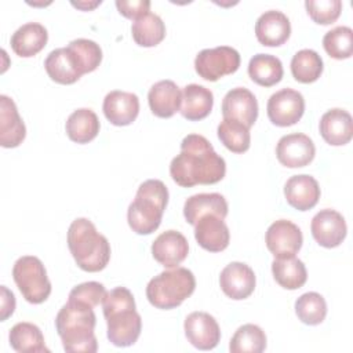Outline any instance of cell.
I'll return each mask as SVG.
<instances>
[{
	"label": "cell",
	"mask_w": 353,
	"mask_h": 353,
	"mask_svg": "<svg viewBox=\"0 0 353 353\" xmlns=\"http://www.w3.org/2000/svg\"><path fill=\"white\" fill-rule=\"evenodd\" d=\"M226 163L210 143L199 134H189L181 142V152L170 164L172 181L182 188L212 185L223 179Z\"/></svg>",
	"instance_id": "cell-1"
},
{
	"label": "cell",
	"mask_w": 353,
	"mask_h": 353,
	"mask_svg": "<svg viewBox=\"0 0 353 353\" xmlns=\"http://www.w3.org/2000/svg\"><path fill=\"white\" fill-rule=\"evenodd\" d=\"M102 309L108 324V339L119 347L134 345L141 335L142 319L135 310L132 292L125 287L108 291Z\"/></svg>",
	"instance_id": "cell-2"
},
{
	"label": "cell",
	"mask_w": 353,
	"mask_h": 353,
	"mask_svg": "<svg viewBox=\"0 0 353 353\" xmlns=\"http://www.w3.org/2000/svg\"><path fill=\"white\" fill-rule=\"evenodd\" d=\"M97 316L91 306L69 301L55 317V328L63 349L69 353H95L98 350L94 328Z\"/></svg>",
	"instance_id": "cell-3"
},
{
	"label": "cell",
	"mask_w": 353,
	"mask_h": 353,
	"mask_svg": "<svg viewBox=\"0 0 353 353\" xmlns=\"http://www.w3.org/2000/svg\"><path fill=\"white\" fill-rule=\"evenodd\" d=\"M68 247L77 266L85 272H99L109 263L110 244L87 218H77L70 223Z\"/></svg>",
	"instance_id": "cell-4"
},
{
	"label": "cell",
	"mask_w": 353,
	"mask_h": 353,
	"mask_svg": "<svg viewBox=\"0 0 353 353\" xmlns=\"http://www.w3.org/2000/svg\"><path fill=\"white\" fill-rule=\"evenodd\" d=\"M168 203V189L160 179H148L137 190L135 199L128 205L127 221L132 232L150 234L161 223Z\"/></svg>",
	"instance_id": "cell-5"
},
{
	"label": "cell",
	"mask_w": 353,
	"mask_h": 353,
	"mask_svg": "<svg viewBox=\"0 0 353 353\" xmlns=\"http://www.w3.org/2000/svg\"><path fill=\"white\" fill-rule=\"evenodd\" d=\"M196 288L194 274L186 268L164 270L150 279L146 285V298L157 309H174L189 298Z\"/></svg>",
	"instance_id": "cell-6"
},
{
	"label": "cell",
	"mask_w": 353,
	"mask_h": 353,
	"mask_svg": "<svg viewBox=\"0 0 353 353\" xmlns=\"http://www.w3.org/2000/svg\"><path fill=\"white\" fill-rule=\"evenodd\" d=\"M12 279L29 303H43L51 294V283L46 268L37 256L25 255L18 258L12 266Z\"/></svg>",
	"instance_id": "cell-7"
},
{
	"label": "cell",
	"mask_w": 353,
	"mask_h": 353,
	"mask_svg": "<svg viewBox=\"0 0 353 353\" xmlns=\"http://www.w3.org/2000/svg\"><path fill=\"white\" fill-rule=\"evenodd\" d=\"M240 66V54L229 46L201 50L194 59L196 73L208 81H216L234 73Z\"/></svg>",
	"instance_id": "cell-8"
},
{
	"label": "cell",
	"mask_w": 353,
	"mask_h": 353,
	"mask_svg": "<svg viewBox=\"0 0 353 353\" xmlns=\"http://www.w3.org/2000/svg\"><path fill=\"white\" fill-rule=\"evenodd\" d=\"M266 112L269 120L279 127L294 125L305 112L303 95L292 88H283L270 95Z\"/></svg>",
	"instance_id": "cell-9"
},
{
	"label": "cell",
	"mask_w": 353,
	"mask_h": 353,
	"mask_svg": "<svg viewBox=\"0 0 353 353\" xmlns=\"http://www.w3.org/2000/svg\"><path fill=\"white\" fill-rule=\"evenodd\" d=\"M302 232L291 221H274L266 230L265 243L274 258L294 256L302 247Z\"/></svg>",
	"instance_id": "cell-10"
},
{
	"label": "cell",
	"mask_w": 353,
	"mask_h": 353,
	"mask_svg": "<svg viewBox=\"0 0 353 353\" xmlns=\"http://www.w3.org/2000/svg\"><path fill=\"white\" fill-rule=\"evenodd\" d=\"M316 148L313 141L301 132L281 137L276 146L277 160L290 168L305 167L314 159Z\"/></svg>",
	"instance_id": "cell-11"
},
{
	"label": "cell",
	"mask_w": 353,
	"mask_h": 353,
	"mask_svg": "<svg viewBox=\"0 0 353 353\" xmlns=\"http://www.w3.org/2000/svg\"><path fill=\"white\" fill-rule=\"evenodd\" d=\"M313 239L325 248L338 247L346 237L345 218L335 210L324 208L319 211L310 223Z\"/></svg>",
	"instance_id": "cell-12"
},
{
	"label": "cell",
	"mask_w": 353,
	"mask_h": 353,
	"mask_svg": "<svg viewBox=\"0 0 353 353\" xmlns=\"http://www.w3.org/2000/svg\"><path fill=\"white\" fill-rule=\"evenodd\" d=\"M188 341L200 350L214 349L221 339V330L216 320L205 312H192L183 323Z\"/></svg>",
	"instance_id": "cell-13"
},
{
	"label": "cell",
	"mask_w": 353,
	"mask_h": 353,
	"mask_svg": "<svg viewBox=\"0 0 353 353\" xmlns=\"http://www.w3.org/2000/svg\"><path fill=\"white\" fill-rule=\"evenodd\" d=\"M222 114L223 119L239 121L251 128L258 117V101L244 87L232 88L222 99Z\"/></svg>",
	"instance_id": "cell-14"
},
{
	"label": "cell",
	"mask_w": 353,
	"mask_h": 353,
	"mask_svg": "<svg viewBox=\"0 0 353 353\" xmlns=\"http://www.w3.org/2000/svg\"><path fill=\"white\" fill-rule=\"evenodd\" d=\"M255 273L243 262H230L219 276V285L225 295L240 301L248 298L255 290Z\"/></svg>",
	"instance_id": "cell-15"
},
{
	"label": "cell",
	"mask_w": 353,
	"mask_h": 353,
	"mask_svg": "<svg viewBox=\"0 0 353 353\" xmlns=\"http://www.w3.org/2000/svg\"><path fill=\"white\" fill-rule=\"evenodd\" d=\"M189 252L186 237L178 230H165L156 237L152 244L153 258L164 268H176L181 265Z\"/></svg>",
	"instance_id": "cell-16"
},
{
	"label": "cell",
	"mask_w": 353,
	"mask_h": 353,
	"mask_svg": "<svg viewBox=\"0 0 353 353\" xmlns=\"http://www.w3.org/2000/svg\"><path fill=\"white\" fill-rule=\"evenodd\" d=\"M291 34L288 17L277 10H269L259 15L255 22V36L262 46L279 47L284 44Z\"/></svg>",
	"instance_id": "cell-17"
},
{
	"label": "cell",
	"mask_w": 353,
	"mask_h": 353,
	"mask_svg": "<svg viewBox=\"0 0 353 353\" xmlns=\"http://www.w3.org/2000/svg\"><path fill=\"white\" fill-rule=\"evenodd\" d=\"M194 239L201 248L210 252H221L229 245L230 233L222 218L210 214L196 222Z\"/></svg>",
	"instance_id": "cell-18"
},
{
	"label": "cell",
	"mask_w": 353,
	"mask_h": 353,
	"mask_svg": "<svg viewBox=\"0 0 353 353\" xmlns=\"http://www.w3.org/2000/svg\"><path fill=\"white\" fill-rule=\"evenodd\" d=\"M102 109L112 124L128 125L139 113V99L134 92L114 90L106 94Z\"/></svg>",
	"instance_id": "cell-19"
},
{
	"label": "cell",
	"mask_w": 353,
	"mask_h": 353,
	"mask_svg": "<svg viewBox=\"0 0 353 353\" xmlns=\"http://www.w3.org/2000/svg\"><path fill=\"white\" fill-rule=\"evenodd\" d=\"M284 196L287 203L295 210L307 211L317 204L320 186L312 175H292L284 185Z\"/></svg>",
	"instance_id": "cell-20"
},
{
	"label": "cell",
	"mask_w": 353,
	"mask_h": 353,
	"mask_svg": "<svg viewBox=\"0 0 353 353\" xmlns=\"http://www.w3.org/2000/svg\"><path fill=\"white\" fill-rule=\"evenodd\" d=\"M44 68L50 79L59 84H73L83 76L80 65L69 47L52 50L44 61Z\"/></svg>",
	"instance_id": "cell-21"
},
{
	"label": "cell",
	"mask_w": 353,
	"mask_h": 353,
	"mask_svg": "<svg viewBox=\"0 0 353 353\" xmlns=\"http://www.w3.org/2000/svg\"><path fill=\"white\" fill-rule=\"evenodd\" d=\"M182 101V91L172 80H160L154 83L148 92V102L152 113L161 119L174 116Z\"/></svg>",
	"instance_id": "cell-22"
},
{
	"label": "cell",
	"mask_w": 353,
	"mask_h": 353,
	"mask_svg": "<svg viewBox=\"0 0 353 353\" xmlns=\"http://www.w3.org/2000/svg\"><path fill=\"white\" fill-rule=\"evenodd\" d=\"M319 128L323 139L332 146L346 145L353 137L352 116L339 108L327 110L320 119Z\"/></svg>",
	"instance_id": "cell-23"
},
{
	"label": "cell",
	"mask_w": 353,
	"mask_h": 353,
	"mask_svg": "<svg viewBox=\"0 0 353 353\" xmlns=\"http://www.w3.org/2000/svg\"><path fill=\"white\" fill-rule=\"evenodd\" d=\"M26 135V127L18 113L15 102L0 95V145L3 148H17Z\"/></svg>",
	"instance_id": "cell-24"
},
{
	"label": "cell",
	"mask_w": 353,
	"mask_h": 353,
	"mask_svg": "<svg viewBox=\"0 0 353 353\" xmlns=\"http://www.w3.org/2000/svg\"><path fill=\"white\" fill-rule=\"evenodd\" d=\"M216 215L222 219L228 215V203L225 197L219 193H199L186 199L183 204V216L186 222L190 225H196V222L204 215Z\"/></svg>",
	"instance_id": "cell-25"
},
{
	"label": "cell",
	"mask_w": 353,
	"mask_h": 353,
	"mask_svg": "<svg viewBox=\"0 0 353 353\" xmlns=\"http://www.w3.org/2000/svg\"><path fill=\"white\" fill-rule=\"evenodd\" d=\"M48 40L47 29L39 22H28L19 26L11 36L12 51L22 57L29 58L40 52Z\"/></svg>",
	"instance_id": "cell-26"
},
{
	"label": "cell",
	"mask_w": 353,
	"mask_h": 353,
	"mask_svg": "<svg viewBox=\"0 0 353 353\" xmlns=\"http://www.w3.org/2000/svg\"><path fill=\"white\" fill-rule=\"evenodd\" d=\"M212 105L214 95L211 90L194 83L183 87L179 112L185 119L190 121L203 120L211 113Z\"/></svg>",
	"instance_id": "cell-27"
},
{
	"label": "cell",
	"mask_w": 353,
	"mask_h": 353,
	"mask_svg": "<svg viewBox=\"0 0 353 353\" xmlns=\"http://www.w3.org/2000/svg\"><path fill=\"white\" fill-rule=\"evenodd\" d=\"M99 120L94 110L81 108L74 110L66 120L65 130L70 141L76 143H88L99 132Z\"/></svg>",
	"instance_id": "cell-28"
},
{
	"label": "cell",
	"mask_w": 353,
	"mask_h": 353,
	"mask_svg": "<svg viewBox=\"0 0 353 353\" xmlns=\"http://www.w3.org/2000/svg\"><path fill=\"white\" fill-rule=\"evenodd\" d=\"M10 345L18 353H48L50 349L44 343V336L36 324L22 321L10 330Z\"/></svg>",
	"instance_id": "cell-29"
},
{
	"label": "cell",
	"mask_w": 353,
	"mask_h": 353,
	"mask_svg": "<svg viewBox=\"0 0 353 353\" xmlns=\"http://www.w3.org/2000/svg\"><path fill=\"white\" fill-rule=\"evenodd\" d=\"M272 273L274 280L285 290L301 288L307 279L305 263L294 256L274 258L272 262Z\"/></svg>",
	"instance_id": "cell-30"
},
{
	"label": "cell",
	"mask_w": 353,
	"mask_h": 353,
	"mask_svg": "<svg viewBox=\"0 0 353 353\" xmlns=\"http://www.w3.org/2000/svg\"><path fill=\"white\" fill-rule=\"evenodd\" d=\"M281 61L270 54H256L248 62V74L251 80L262 87H272L283 77Z\"/></svg>",
	"instance_id": "cell-31"
},
{
	"label": "cell",
	"mask_w": 353,
	"mask_h": 353,
	"mask_svg": "<svg viewBox=\"0 0 353 353\" xmlns=\"http://www.w3.org/2000/svg\"><path fill=\"white\" fill-rule=\"evenodd\" d=\"M131 34L138 46L154 47L165 37V25L159 15L149 11L132 22Z\"/></svg>",
	"instance_id": "cell-32"
},
{
	"label": "cell",
	"mask_w": 353,
	"mask_h": 353,
	"mask_svg": "<svg viewBox=\"0 0 353 353\" xmlns=\"http://www.w3.org/2000/svg\"><path fill=\"white\" fill-rule=\"evenodd\" d=\"M323 68L321 57L310 48L298 51L291 59V73L296 81L303 84L316 81L321 76Z\"/></svg>",
	"instance_id": "cell-33"
},
{
	"label": "cell",
	"mask_w": 353,
	"mask_h": 353,
	"mask_svg": "<svg viewBox=\"0 0 353 353\" xmlns=\"http://www.w3.org/2000/svg\"><path fill=\"white\" fill-rule=\"evenodd\" d=\"M266 347V335L255 324H244L233 334L229 350L232 353H261Z\"/></svg>",
	"instance_id": "cell-34"
},
{
	"label": "cell",
	"mask_w": 353,
	"mask_h": 353,
	"mask_svg": "<svg viewBox=\"0 0 353 353\" xmlns=\"http://www.w3.org/2000/svg\"><path fill=\"white\" fill-rule=\"evenodd\" d=\"M216 132H218L219 141L230 152L244 153L250 149V143H251L250 128H247L244 124L234 120L222 119Z\"/></svg>",
	"instance_id": "cell-35"
},
{
	"label": "cell",
	"mask_w": 353,
	"mask_h": 353,
	"mask_svg": "<svg viewBox=\"0 0 353 353\" xmlns=\"http://www.w3.org/2000/svg\"><path fill=\"white\" fill-rule=\"evenodd\" d=\"M295 313L303 324L317 325L327 316L325 299L319 292H305L295 301Z\"/></svg>",
	"instance_id": "cell-36"
},
{
	"label": "cell",
	"mask_w": 353,
	"mask_h": 353,
	"mask_svg": "<svg viewBox=\"0 0 353 353\" xmlns=\"http://www.w3.org/2000/svg\"><path fill=\"white\" fill-rule=\"evenodd\" d=\"M325 52L335 59H346L353 54V30L349 26H336L323 37Z\"/></svg>",
	"instance_id": "cell-37"
},
{
	"label": "cell",
	"mask_w": 353,
	"mask_h": 353,
	"mask_svg": "<svg viewBox=\"0 0 353 353\" xmlns=\"http://www.w3.org/2000/svg\"><path fill=\"white\" fill-rule=\"evenodd\" d=\"M68 47L74 54L83 74L94 72L99 66L102 61V50L94 40L76 39L72 40Z\"/></svg>",
	"instance_id": "cell-38"
},
{
	"label": "cell",
	"mask_w": 353,
	"mask_h": 353,
	"mask_svg": "<svg viewBox=\"0 0 353 353\" xmlns=\"http://www.w3.org/2000/svg\"><path fill=\"white\" fill-rule=\"evenodd\" d=\"M306 11L309 17L320 25H330L335 22L342 11L341 0H306Z\"/></svg>",
	"instance_id": "cell-39"
},
{
	"label": "cell",
	"mask_w": 353,
	"mask_h": 353,
	"mask_svg": "<svg viewBox=\"0 0 353 353\" xmlns=\"http://www.w3.org/2000/svg\"><path fill=\"white\" fill-rule=\"evenodd\" d=\"M106 292L108 291L103 284L98 281H87L72 288V291L69 292V301H77L91 307H95L97 305L102 303Z\"/></svg>",
	"instance_id": "cell-40"
},
{
	"label": "cell",
	"mask_w": 353,
	"mask_h": 353,
	"mask_svg": "<svg viewBox=\"0 0 353 353\" xmlns=\"http://www.w3.org/2000/svg\"><path fill=\"white\" fill-rule=\"evenodd\" d=\"M116 7L121 15L130 19H137L142 17L143 14L149 12L150 8V1L149 0H132V1H124V0H117Z\"/></svg>",
	"instance_id": "cell-41"
},
{
	"label": "cell",
	"mask_w": 353,
	"mask_h": 353,
	"mask_svg": "<svg viewBox=\"0 0 353 353\" xmlns=\"http://www.w3.org/2000/svg\"><path fill=\"white\" fill-rule=\"evenodd\" d=\"M0 291H1V309H0L1 314H0V320L6 321L14 313L15 296H14V294L6 285H1Z\"/></svg>",
	"instance_id": "cell-42"
},
{
	"label": "cell",
	"mask_w": 353,
	"mask_h": 353,
	"mask_svg": "<svg viewBox=\"0 0 353 353\" xmlns=\"http://www.w3.org/2000/svg\"><path fill=\"white\" fill-rule=\"evenodd\" d=\"M98 4H101V1H94V3H74V1H72V6H74L77 8H81V10H91V8L97 7Z\"/></svg>",
	"instance_id": "cell-43"
}]
</instances>
